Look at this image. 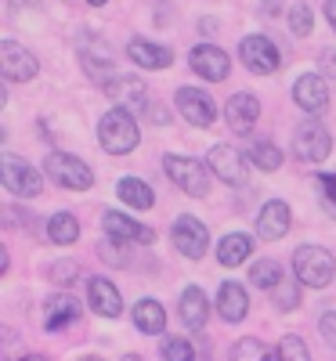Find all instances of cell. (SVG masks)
Here are the masks:
<instances>
[{"label":"cell","mask_w":336,"mask_h":361,"mask_svg":"<svg viewBox=\"0 0 336 361\" xmlns=\"http://www.w3.org/2000/svg\"><path fill=\"white\" fill-rule=\"evenodd\" d=\"M102 224H105V231L116 238V243H152V238H156V235H152V228L131 221L127 214H116V209H105Z\"/></svg>","instance_id":"ac0fdd59"},{"label":"cell","mask_w":336,"mask_h":361,"mask_svg":"<svg viewBox=\"0 0 336 361\" xmlns=\"http://www.w3.org/2000/svg\"><path fill=\"white\" fill-rule=\"evenodd\" d=\"M47 238L54 246H73L76 238H80V224H76V217L73 214H54L51 221H47Z\"/></svg>","instance_id":"4316f807"},{"label":"cell","mask_w":336,"mask_h":361,"mask_svg":"<svg viewBox=\"0 0 336 361\" xmlns=\"http://www.w3.org/2000/svg\"><path fill=\"white\" fill-rule=\"evenodd\" d=\"M325 15H329V25L336 29V0H325Z\"/></svg>","instance_id":"ab89813d"},{"label":"cell","mask_w":336,"mask_h":361,"mask_svg":"<svg viewBox=\"0 0 336 361\" xmlns=\"http://www.w3.org/2000/svg\"><path fill=\"white\" fill-rule=\"evenodd\" d=\"M188 62H192V73H199V76H206V80H213V83L224 80L228 69H232L228 54H224L221 47H213V44H199V47H192Z\"/></svg>","instance_id":"5bb4252c"},{"label":"cell","mask_w":336,"mask_h":361,"mask_svg":"<svg viewBox=\"0 0 336 361\" xmlns=\"http://www.w3.org/2000/svg\"><path fill=\"white\" fill-rule=\"evenodd\" d=\"M80 361H102V357H95V354H90V357H80Z\"/></svg>","instance_id":"ee69618b"},{"label":"cell","mask_w":336,"mask_h":361,"mask_svg":"<svg viewBox=\"0 0 336 361\" xmlns=\"http://www.w3.org/2000/svg\"><path fill=\"white\" fill-rule=\"evenodd\" d=\"M0 180H4V188H8L11 195H22V199H33V195L44 192L40 173L29 166L25 159H18L15 152H4V156H0Z\"/></svg>","instance_id":"3957f363"},{"label":"cell","mask_w":336,"mask_h":361,"mask_svg":"<svg viewBox=\"0 0 336 361\" xmlns=\"http://www.w3.org/2000/svg\"><path fill=\"white\" fill-rule=\"evenodd\" d=\"M289 231V206L279 202V199H271L260 206V214H257V235L268 238V243H275V238H282Z\"/></svg>","instance_id":"d6986e66"},{"label":"cell","mask_w":336,"mask_h":361,"mask_svg":"<svg viewBox=\"0 0 336 361\" xmlns=\"http://www.w3.org/2000/svg\"><path fill=\"white\" fill-rule=\"evenodd\" d=\"M87 4H95V8H102V4H105V0H87Z\"/></svg>","instance_id":"7bdbcfd3"},{"label":"cell","mask_w":336,"mask_h":361,"mask_svg":"<svg viewBox=\"0 0 336 361\" xmlns=\"http://www.w3.org/2000/svg\"><path fill=\"white\" fill-rule=\"evenodd\" d=\"M286 275H282V264L279 260H271V257H264V260H257L253 267H250V282L257 286V289H275V286H279Z\"/></svg>","instance_id":"f1b7e54d"},{"label":"cell","mask_w":336,"mask_h":361,"mask_svg":"<svg viewBox=\"0 0 336 361\" xmlns=\"http://www.w3.org/2000/svg\"><path fill=\"white\" fill-rule=\"evenodd\" d=\"M116 192H119V199H124L127 206H134V209H148L152 202H156L152 188L145 185V180H138V177H124V180L116 185Z\"/></svg>","instance_id":"83f0119b"},{"label":"cell","mask_w":336,"mask_h":361,"mask_svg":"<svg viewBox=\"0 0 336 361\" xmlns=\"http://www.w3.org/2000/svg\"><path fill=\"white\" fill-rule=\"evenodd\" d=\"M174 246L185 253L188 260H203L206 250H210V231H206V224L196 221L192 214L177 217V224H174Z\"/></svg>","instance_id":"52a82bcc"},{"label":"cell","mask_w":336,"mask_h":361,"mask_svg":"<svg viewBox=\"0 0 336 361\" xmlns=\"http://www.w3.org/2000/svg\"><path fill=\"white\" fill-rule=\"evenodd\" d=\"M206 318H210V300L199 286H188L181 293V322H185L192 333H203L206 329Z\"/></svg>","instance_id":"44dd1931"},{"label":"cell","mask_w":336,"mask_h":361,"mask_svg":"<svg viewBox=\"0 0 336 361\" xmlns=\"http://www.w3.org/2000/svg\"><path fill=\"white\" fill-rule=\"evenodd\" d=\"M105 94L116 102V109H127V112H145L148 109V94H145V83L138 76H116L105 83Z\"/></svg>","instance_id":"30bf717a"},{"label":"cell","mask_w":336,"mask_h":361,"mask_svg":"<svg viewBox=\"0 0 336 361\" xmlns=\"http://www.w3.org/2000/svg\"><path fill=\"white\" fill-rule=\"evenodd\" d=\"M293 102H296L304 112H311V116L325 112V109H329V87H325V80H322L318 73H304V76L293 83Z\"/></svg>","instance_id":"9c48e42d"},{"label":"cell","mask_w":336,"mask_h":361,"mask_svg":"<svg viewBox=\"0 0 336 361\" xmlns=\"http://www.w3.org/2000/svg\"><path fill=\"white\" fill-rule=\"evenodd\" d=\"M318 188H322V195L329 199V209L336 214V177H332V173H322V177H318Z\"/></svg>","instance_id":"74e56055"},{"label":"cell","mask_w":336,"mask_h":361,"mask_svg":"<svg viewBox=\"0 0 336 361\" xmlns=\"http://www.w3.org/2000/svg\"><path fill=\"white\" fill-rule=\"evenodd\" d=\"M134 325L141 329L145 336H156L167 329V311L160 300H138L134 304Z\"/></svg>","instance_id":"cb8c5ba5"},{"label":"cell","mask_w":336,"mask_h":361,"mask_svg":"<svg viewBox=\"0 0 336 361\" xmlns=\"http://www.w3.org/2000/svg\"><path fill=\"white\" fill-rule=\"evenodd\" d=\"M329 148H332V137L318 119H304L293 130V156L304 163H322L329 156Z\"/></svg>","instance_id":"5b68a950"},{"label":"cell","mask_w":336,"mask_h":361,"mask_svg":"<svg viewBox=\"0 0 336 361\" xmlns=\"http://www.w3.org/2000/svg\"><path fill=\"white\" fill-rule=\"evenodd\" d=\"M311 25H315V15H311L308 4H293V8H289V29H293L296 37H308Z\"/></svg>","instance_id":"d6a6232c"},{"label":"cell","mask_w":336,"mask_h":361,"mask_svg":"<svg viewBox=\"0 0 336 361\" xmlns=\"http://www.w3.org/2000/svg\"><path fill=\"white\" fill-rule=\"evenodd\" d=\"M160 354H163V361H196L192 343L181 340V336H167V340L160 343Z\"/></svg>","instance_id":"4dcf8cb0"},{"label":"cell","mask_w":336,"mask_h":361,"mask_svg":"<svg viewBox=\"0 0 336 361\" xmlns=\"http://www.w3.org/2000/svg\"><path fill=\"white\" fill-rule=\"evenodd\" d=\"M250 159H253L260 170H268V173L282 166V152H279V148H275L271 141H257V145L250 148Z\"/></svg>","instance_id":"f546056e"},{"label":"cell","mask_w":336,"mask_h":361,"mask_svg":"<svg viewBox=\"0 0 336 361\" xmlns=\"http://www.w3.org/2000/svg\"><path fill=\"white\" fill-rule=\"evenodd\" d=\"M80 314H83V307L73 296H51L44 307V325H47V333H62L66 325L80 322Z\"/></svg>","instance_id":"7402d4cb"},{"label":"cell","mask_w":336,"mask_h":361,"mask_svg":"<svg viewBox=\"0 0 336 361\" xmlns=\"http://www.w3.org/2000/svg\"><path fill=\"white\" fill-rule=\"evenodd\" d=\"M167 177L174 180L177 188H185L188 195H206L210 188V173L199 159H188V156H167Z\"/></svg>","instance_id":"8992f818"},{"label":"cell","mask_w":336,"mask_h":361,"mask_svg":"<svg viewBox=\"0 0 336 361\" xmlns=\"http://www.w3.org/2000/svg\"><path fill=\"white\" fill-rule=\"evenodd\" d=\"M18 361H47L44 354H25V357H18Z\"/></svg>","instance_id":"60d3db41"},{"label":"cell","mask_w":336,"mask_h":361,"mask_svg":"<svg viewBox=\"0 0 336 361\" xmlns=\"http://www.w3.org/2000/svg\"><path fill=\"white\" fill-rule=\"evenodd\" d=\"M80 58H83L87 73L95 76L98 83H109V80L119 76V69H116V54H112L102 40H90L87 47H80Z\"/></svg>","instance_id":"e0dca14e"},{"label":"cell","mask_w":336,"mask_h":361,"mask_svg":"<svg viewBox=\"0 0 336 361\" xmlns=\"http://www.w3.org/2000/svg\"><path fill=\"white\" fill-rule=\"evenodd\" d=\"M127 54H131V62L141 66V69H167V66H174V51L170 47H160V44L141 40V37L131 40Z\"/></svg>","instance_id":"ffe728a7"},{"label":"cell","mask_w":336,"mask_h":361,"mask_svg":"<svg viewBox=\"0 0 336 361\" xmlns=\"http://www.w3.org/2000/svg\"><path fill=\"white\" fill-rule=\"evenodd\" d=\"M224 119H228V127L235 130V134H250L253 130V123L260 119V102L253 98V94H235V98H228V105H224Z\"/></svg>","instance_id":"9a60e30c"},{"label":"cell","mask_w":336,"mask_h":361,"mask_svg":"<svg viewBox=\"0 0 336 361\" xmlns=\"http://www.w3.org/2000/svg\"><path fill=\"white\" fill-rule=\"evenodd\" d=\"M87 300H90V311L102 314V318H119V311H124L119 289L109 279H90L87 282Z\"/></svg>","instance_id":"2e32d148"},{"label":"cell","mask_w":336,"mask_h":361,"mask_svg":"<svg viewBox=\"0 0 336 361\" xmlns=\"http://www.w3.org/2000/svg\"><path fill=\"white\" fill-rule=\"evenodd\" d=\"M98 141L109 156H127L138 148L141 134H138V123H134V116L127 109H112L102 116V123H98Z\"/></svg>","instance_id":"6da1fadb"},{"label":"cell","mask_w":336,"mask_h":361,"mask_svg":"<svg viewBox=\"0 0 336 361\" xmlns=\"http://www.w3.org/2000/svg\"><path fill=\"white\" fill-rule=\"evenodd\" d=\"M318 333H322V340H325L329 347H336V314H332V311L318 318Z\"/></svg>","instance_id":"8d00e7d4"},{"label":"cell","mask_w":336,"mask_h":361,"mask_svg":"<svg viewBox=\"0 0 336 361\" xmlns=\"http://www.w3.org/2000/svg\"><path fill=\"white\" fill-rule=\"evenodd\" d=\"M76 275H80V264H76V260H58V264L51 267V279H54L58 286L76 282Z\"/></svg>","instance_id":"d590c367"},{"label":"cell","mask_w":336,"mask_h":361,"mask_svg":"<svg viewBox=\"0 0 336 361\" xmlns=\"http://www.w3.org/2000/svg\"><path fill=\"white\" fill-rule=\"evenodd\" d=\"M210 170L217 173L224 185H246V163H242V156L235 152V148H228V145H213L210 148Z\"/></svg>","instance_id":"7c38bea8"},{"label":"cell","mask_w":336,"mask_h":361,"mask_svg":"<svg viewBox=\"0 0 336 361\" xmlns=\"http://www.w3.org/2000/svg\"><path fill=\"white\" fill-rule=\"evenodd\" d=\"M293 275H296L300 286L322 289V286H329L332 275H336V260H332V253L322 250V246H300V250L293 253Z\"/></svg>","instance_id":"7a4b0ae2"},{"label":"cell","mask_w":336,"mask_h":361,"mask_svg":"<svg viewBox=\"0 0 336 361\" xmlns=\"http://www.w3.org/2000/svg\"><path fill=\"white\" fill-rule=\"evenodd\" d=\"M102 260L105 264H116V267H127L131 257H127V243H102Z\"/></svg>","instance_id":"e575fe53"},{"label":"cell","mask_w":336,"mask_h":361,"mask_svg":"<svg viewBox=\"0 0 336 361\" xmlns=\"http://www.w3.org/2000/svg\"><path fill=\"white\" fill-rule=\"evenodd\" d=\"M217 311L224 322H242L250 311V300H246V289H242L239 282H224L221 293H217Z\"/></svg>","instance_id":"603a6c76"},{"label":"cell","mask_w":336,"mask_h":361,"mask_svg":"<svg viewBox=\"0 0 336 361\" xmlns=\"http://www.w3.org/2000/svg\"><path fill=\"white\" fill-rule=\"evenodd\" d=\"M279 361H311V354H308L300 336H282L279 340Z\"/></svg>","instance_id":"836d02e7"},{"label":"cell","mask_w":336,"mask_h":361,"mask_svg":"<svg viewBox=\"0 0 336 361\" xmlns=\"http://www.w3.org/2000/svg\"><path fill=\"white\" fill-rule=\"evenodd\" d=\"M119 361H145V357H138V354H124V357H119Z\"/></svg>","instance_id":"b9f144b4"},{"label":"cell","mask_w":336,"mask_h":361,"mask_svg":"<svg viewBox=\"0 0 336 361\" xmlns=\"http://www.w3.org/2000/svg\"><path fill=\"white\" fill-rule=\"evenodd\" d=\"M44 170H47L62 188H69V192H83V188L95 185V173H90V166H87L83 159L69 156V152H51V156L44 159Z\"/></svg>","instance_id":"277c9868"},{"label":"cell","mask_w":336,"mask_h":361,"mask_svg":"<svg viewBox=\"0 0 336 361\" xmlns=\"http://www.w3.org/2000/svg\"><path fill=\"white\" fill-rule=\"evenodd\" d=\"M0 73H4L11 83L33 80L37 76V58L15 40H0Z\"/></svg>","instance_id":"ba28073f"},{"label":"cell","mask_w":336,"mask_h":361,"mask_svg":"<svg viewBox=\"0 0 336 361\" xmlns=\"http://www.w3.org/2000/svg\"><path fill=\"white\" fill-rule=\"evenodd\" d=\"M177 109H181V116H185L192 127H210L213 116H217L213 98L203 94V90H196V87H181L177 90Z\"/></svg>","instance_id":"8fae6325"},{"label":"cell","mask_w":336,"mask_h":361,"mask_svg":"<svg viewBox=\"0 0 336 361\" xmlns=\"http://www.w3.org/2000/svg\"><path fill=\"white\" fill-rule=\"evenodd\" d=\"M228 361H279V350H271L264 340L257 336H242L235 347H232V357Z\"/></svg>","instance_id":"484cf974"},{"label":"cell","mask_w":336,"mask_h":361,"mask_svg":"<svg viewBox=\"0 0 336 361\" xmlns=\"http://www.w3.org/2000/svg\"><path fill=\"white\" fill-rule=\"evenodd\" d=\"M318 66H322L325 76H336V47H325V51L318 54Z\"/></svg>","instance_id":"f35d334b"},{"label":"cell","mask_w":336,"mask_h":361,"mask_svg":"<svg viewBox=\"0 0 336 361\" xmlns=\"http://www.w3.org/2000/svg\"><path fill=\"white\" fill-rule=\"evenodd\" d=\"M250 253H253V243H250V235H242V231L224 235V238H221V246H217V260H221L224 267H239Z\"/></svg>","instance_id":"d4e9b609"},{"label":"cell","mask_w":336,"mask_h":361,"mask_svg":"<svg viewBox=\"0 0 336 361\" xmlns=\"http://www.w3.org/2000/svg\"><path fill=\"white\" fill-rule=\"evenodd\" d=\"M271 300H275V307L279 311H289V307H296L300 304V289H296V282H289V275L271 289Z\"/></svg>","instance_id":"1f68e13d"},{"label":"cell","mask_w":336,"mask_h":361,"mask_svg":"<svg viewBox=\"0 0 336 361\" xmlns=\"http://www.w3.org/2000/svg\"><path fill=\"white\" fill-rule=\"evenodd\" d=\"M239 54H242V62H246V69H253L257 76L279 69V47H275L268 37H246L242 47H239Z\"/></svg>","instance_id":"4fadbf2b"}]
</instances>
